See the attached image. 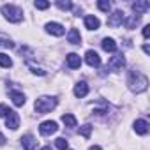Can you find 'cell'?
I'll return each mask as SVG.
<instances>
[{
  "label": "cell",
  "mask_w": 150,
  "mask_h": 150,
  "mask_svg": "<svg viewBox=\"0 0 150 150\" xmlns=\"http://www.w3.org/2000/svg\"><path fill=\"white\" fill-rule=\"evenodd\" d=\"M80 134L83 136V138H90V134H92V125H83V127H80Z\"/></svg>",
  "instance_id": "cell-24"
},
{
  "label": "cell",
  "mask_w": 150,
  "mask_h": 150,
  "mask_svg": "<svg viewBox=\"0 0 150 150\" xmlns=\"http://www.w3.org/2000/svg\"><path fill=\"white\" fill-rule=\"evenodd\" d=\"M124 21V13L122 11H115L110 18H108V25L110 27H120Z\"/></svg>",
  "instance_id": "cell-11"
},
{
  "label": "cell",
  "mask_w": 150,
  "mask_h": 150,
  "mask_svg": "<svg viewBox=\"0 0 150 150\" xmlns=\"http://www.w3.org/2000/svg\"><path fill=\"white\" fill-rule=\"evenodd\" d=\"M6 125H7L9 129H13V131H16V129L20 127V117H18L16 111H13V113L6 118Z\"/></svg>",
  "instance_id": "cell-12"
},
{
  "label": "cell",
  "mask_w": 150,
  "mask_h": 150,
  "mask_svg": "<svg viewBox=\"0 0 150 150\" xmlns=\"http://www.w3.org/2000/svg\"><path fill=\"white\" fill-rule=\"evenodd\" d=\"M55 146H57L58 150H67V148H69V141H67L65 138H57V139H55Z\"/></svg>",
  "instance_id": "cell-22"
},
{
  "label": "cell",
  "mask_w": 150,
  "mask_h": 150,
  "mask_svg": "<svg viewBox=\"0 0 150 150\" xmlns=\"http://www.w3.org/2000/svg\"><path fill=\"white\" fill-rule=\"evenodd\" d=\"M85 62H87L90 67H99V65H101V57H99L97 51L88 50V51L85 53Z\"/></svg>",
  "instance_id": "cell-6"
},
{
  "label": "cell",
  "mask_w": 150,
  "mask_h": 150,
  "mask_svg": "<svg viewBox=\"0 0 150 150\" xmlns=\"http://www.w3.org/2000/svg\"><path fill=\"white\" fill-rule=\"evenodd\" d=\"M62 122L65 124V127H76V124H78L76 117H74V115H71V113H65V115H62Z\"/></svg>",
  "instance_id": "cell-19"
},
{
  "label": "cell",
  "mask_w": 150,
  "mask_h": 150,
  "mask_svg": "<svg viewBox=\"0 0 150 150\" xmlns=\"http://www.w3.org/2000/svg\"><path fill=\"white\" fill-rule=\"evenodd\" d=\"M11 65H13L11 57L6 53H0V67H11Z\"/></svg>",
  "instance_id": "cell-21"
},
{
  "label": "cell",
  "mask_w": 150,
  "mask_h": 150,
  "mask_svg": "<svg viewBox=\"0 0 150 150\" xmlns=\"http://www.w3.org/2000/svg\"><path fill=\"white\" fill-rule=\"evenodd\" d=\"M127 85H129V88H131L134 94H141V92H145L146 87H148V78L145 76L143 72L132 69V71H129V74H127Z\"/></svg>",
  "instance_id": "cell-1"
},
{
  "label": "cell",
  "mask_w": 150,
  "mask_h": 150,
  "mask_svg": "<svg viewBox=\"0 0 150 150\" xmlns=\"http://www.w3.org/2000/svg\"><path fill=\"white\" fill-rule=\"evenodd\" d=\"M148 9H150V2H146V0H139V2H134V4H132V11H134L136 16L145 14Z\"/></svg>",
  "instance_id": "cell-7"
},
{
  "label": "cell",
  "mask_w": 150,
  "mask_h": 150,
  "mask_svg": "<svg viewBox=\"0 0 150 150\" xmlns=\"http://www.w3.org/2000/svg\"><path fill=\"white\" fill-rule=\"evenodd\" d=\"M0 46H6V48H13L14 44H13L11 41H0Z\"/></svg>",
  "instance_id": "cell-29"
},
{
  "label": "cell",
  "mask_w": 150,
  "mask_h": 150,
  "mask_svg": "<svg viewBox=\"0 0 150 150\" xmlns=\"http://www.w3.org/2000/svg\"><path fill=\"white\" fill-rule=\"evenodd\" d=\"M2 14L6 16V20H9L11 23H20L23 20V11L13 4H4L2 6Z\"/></svg>",
  "instance_id": "cell-3"
},
{
  "label": "cell",
  "mask_w": 150,
  "mask_h": 150,
  "mask_svg": "<svg viewBox=\"0 0 150 150\" xmlns=\"http://www.w3.org/2000/svg\"><path fill=\"white\" fill-rule=\"evenodd\" d=\"M57 97H50V96H42L35 101V111L37 115H44V113H50L55 106H57Z\"/></svg>",
  "instance_id": "cell-2"
},
{
  "label": "cell",
  "mask_w": 150,
  "mask_h": 150,
  "mask_svg": "<svg viewBox=\"0 0 150 150\" xmlns=\"http://www.w3.org/2000/svg\"><path fill=\"white\" fill-rule=\"evenodd\" d=\"M125 67V58L122 57V55H115V57H111V60L108 62V67L106 69H110V71H122Z\"/></svg>",
  "instance_id": "cell-4"
},
{
  "label": "cell",
  "mask_w": 150,
  "mask_h": 150,
  "mask_svg": "<svg viewBox=\"0 0 150 150\" xmlns=\"http://www.w3.org/2000/svg\"><path fill=\"white\" fill-rule=\"evenodd\" d=\"M101 46H103V50H104V51H110V53L117 51V42H115L111 37H104V39H103V42H101Z\"/></svg>",
  "instance_id": "cell-15"
},
{
  "label": "cell",
  "mask_w": 150,
  "mask_h": 150,
  "mask_svg": "<svg viewBox=\"0 0 150 150\" xmlns=\"http://www.w3.org/2000/svg\"><path fill=\"white\" fill-rule=\"evenodd\" d=\"M148 35H150V25H146V27L143 28V37L148 39Z\"/></svg>",
  "instance_id": "cell-28"
},
{
  "label": "cell",
  "mask_w": 150,
  "mask_h": 150,
  "mask_svg": "<svg viewBox=\"0 0 150 150\" xmlns=\"http://www.w3.org/2000/svg\"><path fill=\"white\" fill-rule=\"evenodd\" d=\"M57 129H58V125H57V122H53V120H46V122H42V124L39 125V132H41L42 136H51V134L57 132Z\"/></svg>",
  "instance_id": "cell-5"
},
{
  "label": "cell",
  "mask_w": 150,
  "mask_h": 150,
  "mask_svg": "<svg viewBox=\"0 0 150 150\" xmlns=\"http://www.w3.org/2000/svg\"><path fill=\"white\" fill-rule=\"evenodd\" d=\"M139 20H141V16H136V14H132V16H129V18L125 20V27H127V28H134V27L139 23Z\"/></svg>",
  "instance_id": "cell-20"
},
{
  "label": "cell",
  "mask_w": 150,
  "mask_h": 150,
  "mask_svg": "<svg viewBox=\"0 0 150 150\" xmlns=\"http://www.w3.org/2000/svg\"><path fill=\"white\" fill-rule=\"evenodd\" d=\"M42 150H53L51 146H42Z\"/></svg>",
  "instance_id": "cell-33"
},
{
  "label": "cell",
  "mask_w": 150,
  "mask_h": 150,
  "mask_svg": "<svg viewBox=\"0 0 150 150\" xmlns=\"http://www.w3.org/2000/svg\"><path fill=\"white\" fill-rule=\"evenodd\" d=\"M46 30H48V34H51V35H57V37H60V35H64V27L60 25V23H55V21H51V23H48L46 25Z\"/></svg>",
  "instance_id": "cell-9"
},
{
  "label": "cell",
  "mask_w": 150,
  "mask_h": 150,
  "mask_svg": "<svg viewBox=\"0 0 150 150\" xmlns=\"http://www.w3.org/2000/svg\"><path fill=\"white\" fill-rule=\"evenodd\" d=\"M34 6H35V9H48V7H50V2H44V0H37Z\"/></svg>",
  "instance_id": "cell-27"
},
{
  "label": "cell",
  "mask_w": 150,
  "mask_h": 150,
  "mask_svg": "<svg viewBox=\"0 0 150 150\" xmlns=\"http://www.w3.org/2000/svg\"><path fill=\"white\" fill-rule=\"evenodd\" d=\"M143 51H145V53H146V55H148V53H150V48H148V44H145V46H143Z\"/></svg>",
  "instance_id": "cell-31"
},
{
  "label": "cell",
  "mask_w": 150,
  "mask_h": 150,
  "mask_svg": "<svg viewBox=\"0 0 150 150\" xmlns=\"http://www.w3.org/2000/svg\"><path fill=\"white\" fill-rule=\"evenodd\" d=\"M65 60H67V65L71 69H80V65H81V58H80L78 53H69L65 57Z\"/></svg>",
  "instance_id": "cell-10"
},
{
  "label": "cell",
  "mask_w": 150,
  "mask_h": 150,
  "mask_svg": "<svg viewBox=\"0 0 150 150\" xmlns=\"http://www.w3.org/2000/svg\"><path fill=\"white\" fill-rule=\"evenodd\" d=\"M99 25H101V21H99L96 16H85V27H87L88 30H97Z\"/></svg>",
  "instance_id": "cell-17"
},
{
  "label": "cell",
  "mask_w": 150,
  "mask_h": 150,
  "mask_svg": "<svg viewBox=\"0 0 150 150\" xmlns=\"http://www.w3.org/2000/svg\"><path fill=\"white\" fill-rule=\"evenodd\" d=\"M134 131L138 132V134H146L148 132V122L146 120H136L134 122Z\"/></svg>",
  "instance_id": "cell-18"
},
{
  "label": "cell",
  "mask_w": 150,
  "mask_h": 150,
  "mask_svg": "<svg viewBox=\"0 0 150 150\" xmlns=\"http://www.w3.org/2000/svg\"><path fill=\"white\" fill-rule=\"evenodd\" d=\"M2 145H6V138H4L2 132H0V146H2Z\"/></svg>",
  "instance_id": "cell-30"
},
{
  "label": "cell",
  "mask_w": 150,
  "mask_h": 150,
  "mask_svg": "<svg viewBox=\"0 0 150 150\" xmlns=\"http://www.w3.org/2000/svg\"><path fill=\"white\" fill-rule=\"evenodd\" d=\"M88 150H101V146H99V145H94V146H90Z\"/></svg>",
  "instance_id": "cell-32"
},
{
  "label": "cell",
  "mask_w": 150,
  "mask_h": 150,
  "mask_svg": "<svg viewBox=\"0 0 150 150\" xmlns=\"http://www.w3.org/2000/svg\"><path fill=\"white\" fill-rule=\"evenodd\" d=\"M57 7L62 9V11H69V9H72V4L71 2H64V0H57Z\"/></svg>",
  "instance_id": "cell-25"
},
{
  "label": "cell",
  "mask_w": 150,
  "mask_h": 150,
  "mask_svg": "<svg viewBox=\"0 0 150 150\" xmlns=\"http://www.w3.org/2000/svg\"><path fill=\"white\" fill-rule=\"evenodd\" d=\"M97 7H99L101 11H104V13H110V9H111V4L108 2V0H99V2H97Z\"/></svg>",
  "instance_id": "cell-23"
},
{
  "label": "cell",
  "mask_w": 150,
  "mask_h": 150,
  "mask_svg": "<svg viewBox=\"0 0 150 150\" xmlns=\"http://www.w3.org/2000/svg\"><path fill=\"white\" fill-rule=\"evenodd\" d=\"M67 41L71 44H81V35L78 32V28H71L69 34H67Z\"/></svg>",
  "instance_id": "cell-14"
},
{
  "label": "cell",
  "mask_w": 150,
  "mask_h": 150,
  "mask_svg": "<svg viewBox=\"0 0 150 150\" xmlns=\"http://www.w3.org/2000/svg\"><path fill=\"white\" fill-rule=\"evenodd\" d=\"M11 113H13V110H11V108H7L6 104H0V117H6V118H7Z\"/></svg>",
  "instance_id": "cell-26"
},
{
  "label": "cell",
  "mask_w": 150,
  "mask_h": 150,
  "mask_svg": "<svg viewBox=\"0 0 150 150\" xmlns=\"http://www.w3.org/2000/svg\"><path fill=\"white\" fill-rule=\"evenodd\" d=\"M11 99H13V103H14V106H23L25 104V96H23V92H18V90H11Z\"/></svg>",
  "instance_id": "cell-16"
},
{
  "label": "cell",
  "mask_w": 150,
  "mask_h": 150,
  "mask_svg": "<svg viewBox=\"0 0 150 150\" xmlns=\"http://www.w3.org/2000/svg\"><path fill=\"white\" fill-rule=\"evenodd\" d=\"M21 146L25 150H37V141H35V138L32 134H25L21 138Z\"/></svg>",
  "instance_id": "cell-8"
},
{
  "label": "cell",
  "mask_w": 150,
  "mask_h": 150,
  "mask_svg": "<svg viewBox=\"0 0 150 150\" xmlns=\"http://www.w3.org/2000/svg\"><path fill=\"white\" fill-rule=\"evenodd\" d=\"M88 94V85H87V81H80L76 87H74V96H76V97H85Z\"/></svg>",
  "instance_id": "cell-13"
}]
</instances>
